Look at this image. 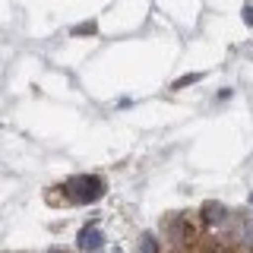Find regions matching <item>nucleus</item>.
Returning a JSON list of instances; mask_svg holds the SVG:
<instances>
[{"instance_id":"obj_1","label":"nucleus","mask_w":253,"mask_h":253,"mask_svg":"<svg viewBox=\"0 0 253 253\" xmlns=\"http://www.w3.org/2000/svg\"><path fill=\"white\" fill-rule=\"evenodd\" d=\"M105 190H108V184L98 174H79V177H70L67 184H60V193L76 206H89L95 200H101Z\"/></svg>"},{"instance_id":"obj_2","label":"nucleus","mask_w":253,"mask_h":253,"mask_svg":"<svg viewBox=\"0 0 253 253\" xmlns=\"http://www.w3.org/2000/svg\"><path fill=\"white\" fill-rule=\"evenodd\" d=\"M101 244H105V231H101L98 225H85L83 231L76 234V247L83 250V253H95V250H101Z\"/></svg>"},{"instance_id":"obj_3","label":"nucleus","mask_w":253,"mask_h":253,"mask_svg":"<svg viewBox=\"0 0 253 253\" xmlns=\"http://www.w3.org/2000/svg\"><path fill=\"white\" fill-rule=\"evenodd\" d=\"M200 215H203V228H218L221 221L228 218V209L221 203H206Z\"/></svg>"},{"instance_id":"obj_4","label":"nucleus","mask_w":253,"mask_h":253,"mask_svg":"<svg viewBox=\"0 0 253 253\" xmlns=\"http://www.w3.org/2000/svg\"><path fill=\"white\" fill-rule=\"evenodd\" d=\"M168 234H171V241H174V244H187L190 237H193V228H190V225H187V218L180 215L177 221H171Z\"/></svg>"},{"instance_id":"obj_5","label":"nucleus","mask_w":253,"mask_h":253,"mask_svg":"<svg viewBox=\"0 0 253 253\" xmlns=\"http://www.w3.org/2000/svg\"><path fill=\"white\" fill-rule=\"evenodd\" d=\"M139 253H158V241H155L149 231L139 234Z\"/></svg>"},{"instance_id":"obj_6","label":"nucleus","mask_w":253,"mask_h":253,"mask_svg":"<svg viewBox=\"0 0 253 253\" xmlns=\"http://www.w3.org/2000/svg\"><path fill=\"white\" fill-rule=\"evenodd\" d=\"M200 76H203V73H187L184 79H174V85H171V89H174V92H177V89H187V85L200 83Z\"/></svg>"},{"instance_id":"obj_7","label":"nucleus","mask_w":253,"mask_h":253,"mask_svg":"<svg viewBox=\"0 0 253 253\" xmlns=\"http://www.w3.org/2000/svg\"><path fill=\"white\" fill-rule=\"evenodd\" d=\"M73 35H95V22H83V26H73Z\"/></svg>"},{"instance_id":"obj_8","label":"nucleus","mask_w":253,"mask_h":253,"mask_svg":"<svg viewBox=\"0 0 253 253\" xmlns=\"http://www.w3.org/2000/svg\"><path fill=\"white\" fill-rule=\"evenodd\" d=\"M241 16H244V22H247V26H253V6H250V3H244Z\"/></svg>"},{"instance_id":"obj_9","label":"nucleus","mask_w":253,"mask_h":253,"mask_svg":"<svg viewBox=\"0 0 253 253\" xmlns=\"http://www.w3.org/2000/svg\"><path fill=\"white\" fill-rule=\"evenodd\" d=\"M206 253H221V250H206Z\"/></svg>"},{"instance_id":"obj_10","label":"nucleus","mask_w":253,"mask_h":253,"mask_svg":"<svg viewBox=\"0 0 253 253\" xmlns=\"http://www.w3.org/2000/svg\"><path fill=\"white\" fill-rule=\"evenodd\" d=\"M51 253H63V250H51Z\"/></svg>"},{"instance_id":"obj_11","label":"nucleus","mask_w":253,"mask_h":253,"mask_svg":"<svg viewBox=\"0 0 253 253\" xmlns=\"http://www.w3.org/2000/svg\"><path fill=\"white\" fill-rule=\"evenodd\" d=\"M117 253H121V250H117Z\"/></svg>"}]
</instances>
